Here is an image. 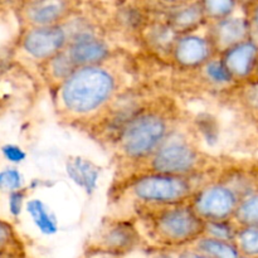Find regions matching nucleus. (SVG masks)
I'll use <instances>...</instances> for the list:
<instances>
[{"mask_svg": "<svg viewBox=\"0 0 258 258\" xmlns=\"http://www.w3.org/2000/svg\"><path fill=\"white\" fill-rule=\"evenodd\" d=\"M241 101L247 110L258 112V81L247 83L241 92Z\"/></svg>", "mask_w": 258, "mask_h": 258, "instance_id": "nucleus-25", "label": "nucleus"}, {"mask_svg": "<svg viewBox=\"0 0 258 258\" xmlns=\"http://www.w3.org/2000/svg\"><path fill=\"white\" fill-rule=\"evenodd\" d=\"M222 60L234 81L247 80L253 76L258 60V45L247 39L222 53Z\"/></svg>", "mask_w": 258, "mask_h": 258, "instance_id": "nucleus-11", "label": "nucleus"}, {"mask_svg": "<svg viewBox=\"0 0 258 258\" xmlns=\"http://www.w3.org/2000/svg\"><path fill=\"white\" fill-rule=\"evenodd\" d=\"M202 4H203L206 18H209L213 22L231 17L236 8V3L229 2V0H208Z\"/></svg>", "mask_w": 258, "mask_h": 258, "instance_id": "nucleus-23", "label": "nucleus"}, {"mask_svg": "<svg viewBox=\"0 0 258 258\" xmlns=\"http://www.w3.org/2000/svg\"><path fill=\"white\" fill-rule=\"evenodd\" d=\"M24 191L18 190L13 191L9 196V209L10 213L14 217H18L20 213H22L23 208V201H24Z\"/></svg>", "mask_w": 258, "mask_h": 258, "instance_id": "nucleus-27", "label": "nucleus"}, {"mask_svg": "<svg viewBox=\"0 0 258 258\" xmlns=\"http://www.w3.org/2000/svg\"><path fill=\"white\" fill-rule=\"evenodd\" d=\"M113 256H115V254L108 253V252H101V256L98 258H115Z\"/></svg>", "mask_w": 258, "mask_h": 258, "instance_id": "nucleus-30", "label": "nucleus"}, {"mask_svg": "<svg viewBox=\"0 0 258 258\" xmlns=\"http://www.w3.org/2000/svg\"><path fill=\"white\" fill-rule=\"evenodd\" d=\"M112 73L100 66L81 67L62 83L60 101L75 115H87L102 107L115 93Z\"/></svg>", "mask_w": 258, "mask_h": 258, "instance_id": "nucleus-1", "label": "nucleus"}, {"mask_svg": "<svg viewBox=\"0 0 258 258\" xmlns=\"http://www.w3.org/2000/svg\"><path fill=\"white\" fill-rule=\"evenodd\" d=\"M70 7L67 2H30L24 7V18L32 28L59 25L67 17Z\"/></svg>", "mask_w": 258, "mask_h": 258, "instance_id": "nucleus-12", "label": "nucleus"}, {"mask_svg": "<svg viewBox=\"0 0 258 258\" xmlns=\"http://www.w3.org/2000/svg\"><path fill=\"white\" fill-rule=\"evenodd\" d=\"M66 169H67L68 176L77 185L85 188L88 194L92 193L96 184H97L98 176H100L98 168H96L91 161L81 158H76L68 161Z\"/></svg>", "mask_w": 258, "mask_h": 258, "instance_id": "nucleus-15", "label": "nucleus"}, {"mask_svg": "<svg viewBox=\"0 0 258 258\" xmlns=\"http://www.w3.org/2000/svg\"><path fill=\"white\" fill-rule=\"evenodd\" d=\"M70 37L62 25L30 28L22 39V47L32 58L49 60L67 48Z\"/></svg>", "mask_w": 258, "mask_h": 258, "instance_id": "nucleus-7", "label": "nucleus"}, {"mask_svg": "<svg viewBox=\"0 0 258 258\" xmlns=\"http://www.w3.org/2000/svg\"><path fill=\"white\" fill-rule=\"evenodd\" d=\"M251 27H254L258 30V5L253 9L251 15Z\"/></svg>", "mask_w": 258, "mask_h": 258, "instance_id": "nucleus-29", "label": "nucleus"}, {"mask_svg": "<svg viewBox=\"0 0 258 258\" xmlns=\"http://www.w3.org/2000/svg\"><path fill=\"white\" fill-rule=\"evenodd\" d=\"M68 57L77 68L98 66L108 55V47L92 33L81 32L72 37L66 48Z\"/></svg>", "mask_w": 258, "mask_h": 258, "instance_id": "nucleus-9", "label": "nucleus"}, {"mask_svg": "<svg viewBox=\"0 0 258 258\" xmlns=\"http://www.w3.org/2000/svg\"><path fill=\"white\" fill-rule=\"evenodd\" d=\"M197 251L209 258H241L236 242L221 241L203 236L197 241Z\"/></svg>", "mask_w": 258, "mask_h": 258, "instance_id": "nucleus-16", "label": "nucleus"}, {"mask_svg": "<svg viewBox=\"0 0 258 258\" xmlns=\"http://www.w3.org/2000/svg\"><path fill=\"white\" fill-rule=\"evenodd\" d=\"M253 76L256 77V81H258V60H257V64H256V68H254V72H253Z\"/></svg>", "mask_w": 258, "mask_h": 258, "instance_id": "nucleus-31", "label": "nucleus"}, {"mask_svg": "<svg viewBox=\"0 0 258 258\" xmlns=\"http://www.w3.org/2000/svg\"><path fill=\"white\" fill-rule=\"evenodd\" d=\"M3 154H4L5 158L9 161L14 164L22 163L25 159V153L20 148L15 145H10V144H7V145L3 146Z\"/></svg>", "mask_w": 258, "mask_h": 258, "instance_id": "nucleus-26", "label": "nucleus"}, {"mask_svg": "<svg viewBox=\"0 0 258 258\" xmlns=\"http://www.w3.org/2000/svg\"><path fill=\"white\" fill-rule=\"evenodd\" d=\"M216 48L211 39L198 34H181L171 49L174 60L183 67H199L213 58Z\"/></svg>", "mask_w": 258, "mask_h": 258, "instance_id": "nucleus-8", "label": "nucleus"}, {"mask_svg": "<svg viewBox=\"0 0 258 258\" xmlns=\"http://www.w3.org/2000/svg\"><path fill=\"white\" fill-rule=\"evenodd\" d=\"M139 233L133 224L126 222H118L106 229L100 239V247L102 252L117 253L126 252L138 244Z\"/></svg>", "mask_w": 258, "mask_h": 258, "instance_id": "nucleus-13", "label": "nucleus"}, {"mask_svg": "<svg viewBox=\"0 0 258 258\" xmlns=\"http://www.w3.org/2000/svg\"><path fill=\"white\" fill-rule=\"evenodd\" d=\"M239 252L248 257L258 256V227H241L236 237Z\"/></svg>", "mask_w": 258, "mask_h": 258, "instance_id": "nucleus-20", "label": "nucleus"}, {"mask_svg": "<svg viewBox=\"0 0 258 258\" xmlns=\"http://www.w3.org/2000/svg\"><path fill=\"white\" fill-rule=\"evenodd\" d=\"M168 123L161 115L145 112L134 117L123 128L121 146L125 155L131 159L153 156L165 143Z\"/></svg>", "mask_w": 258, "mask_h": 258, "instance_id": "nucleus-3", "label": "nucleus"}, {"mask_svg": "<svg viewBox=\"0 0 258 258\" xmlns=\"http://www.w3.org/2000/svg\"><path fill=\"white\" fill-rule=\"evenodd\" d=\"M23 185V176L15 169H7L0 174V186L3 190H8L10 193L18 191Z\"/></svg>", "mask_w": 258, "mask_h": 258, "instance_id": "nucleus-24", "label": "nucleus"}, {"mask_svg": "<svg viewBox=\"0 0 258 258\" xmlns=\"http://www.w3.org/2000/svg\"><path fill=\"white\" fill-rule=\"evenodd\" d=\"M27 211L29 216L32 217L33 222L37 226V228L42 232L43 234H54L57 232V222L50 216L48 212L47 207L44 206L42 201L39 199H32L27 203Z\"/></svg>", "mask_w": 258, "mask_h": 258, "instance_id": "nucleus-17", "label": "nucleus"}, {"mask_svg": "<svg viewBox=\"0 0 258 258\" xmlns=\"http://www.w3.org/2000/svg\"><path fill=\"white\" fill-rule=\"evenodd\" d=\"M131 189L140 202L163 207L185 201L190 197L193 186L186 176L151 173L136 179Z\"/></svg>", "mask_w": 258, "mask_h": 258, "instance_id": "nucleus-4", "label": "nucleus"}, {"mask_svg": "<svg viewBox=\"0 0 258 258\" xmlns=\"http://www.w3.org/2000/svg\"><path fill=\"white\" fill-rule=\"evenodd\" d=\"M155 258H171V257L168 256V254H159V256L155 257Z\"/></svg>", "mask_w": 258, "mask_h": 258, "instance_id": "nucleus-32", "label": "nucleus"}, {"mask_svg": "<svg viewBox=\"0 0 258 258\" xmlns=\"http://www.w3.org/2000/svg\"><path fill=\"white\" fill-rule=\"evenodd\" d=\"M203 19H207L203 4L194 3V4H186L178 9H174L169 15V25L175 32L188 34L190 30L198 27L203 22Z\"/></svg>", "mask_w": 258, "mask_h": 258, "instance_id": "nucleus-14", "label": "nucleus"}, {"mask_svg": "<svg viewBox=\"0 0 258 258\" xmlns=\"http://www.w3.org/2000/svg\"><path fill=\"white\" fill-rule=\"evenodd\" d=\"M241 202L229 184L217 183L199 190L190 206L204 222H221L234 218Z\"/></svg>", "mask_w": 258, "mask_h": 258, "instance_id": "nucleus-5", "label": "nucleus"}, {"mask_svg": "<svg viewBox=\"0 0 258 258\" xmlns=\"http://www.w3.org/2000/svg\"><path fill=\"white\" fill-rule=\"evenodd\" d=\"M234 219L242 227H258V191L241 202Z\"/></svg>", "mask_w": 258, "mask_h": 258, "instance_id": "nucleus-18", "label": "nucleus"}, {"mask_svg": "<svg viewBox=\"0 0 258 258\" xmlns=\"http://www.w3.org/2000/svg\"><path fill=\"white\" fill-rule=\"evenodd\" d=\"M156 237L168 243H186L198 241L206 232V222L191 206H163L151 219Z\"/></svg>", "mask_w": 258, "mask_h": 258, "instance_id": "nucleus-2", "label": "nucleus"}, {"mask_svg": "<svg viewBox=\"0 0 258 258\" xmlns=\"http://www.w3.org/2000/svg\"><path fill=\"white\" fill-rule=\"evenodd\" d=\"M178 258H209L208 256H206V254L201 253V252L198 251H185L183 252V253H180L178 256Z\"/></svg>", "mask_w": 258, "mask_h": 258, "instance_id": "nucleus-28", "label": "nucleus"}, {"mask_svg": "<svg viewBox=\"0 0 258 258\" xmlns=\"http://www.w3.org/2000/svg\"><path fill=\"white\" fill-rule=\"evenodd\" d=\"M244 258H247V257H244Z\"/></svg>", "mask_w": 258, "mask_h": 258, "instance_id": "nucleus-33", "label": "nucleus"}, {"mask_svg": "<svg viewBox=\"0 0 258 258\" xmlns=\"http://www.w3.org/2000/svg\"><path fill=\"white\" fill-rule=\"evenodd\" d=\"M251 28V23L244 18L228 17L213 23L209 39L213 43L216 52L224 53L234 45L249 39Z\"/></svg>", "mask_w": 258, "mask_h": 258, "instance_id": "nucleus-10", "label": "nucleus"}, {"mask_svg": "<svg viewBox=\"0 0 258 258\" xmlns=\"http://www.w3.org/2000/svg\"><path fill=\"white\" fill-rule=\"evenodd\" d=\"M199 164L198 151L185 141H165L151 156L153 173L165 175L186 176L193 173Z\"/></svg>", "mask_w": 258, "mask_h": 258, "instance_id": "nucleus-6", "label": "nucleus"}, {"mask_svg": "<svg viewBox=\"0 0 258 258\" xmlns=\"http://www.w3.org/2000/svg\"><path fill=\"white\" fill-rule=\"evenodd\" d=\"M204 73L207 78L216 85H229L234 81L222 58H212L208 63L204 64Z\"/></svg>", "mask_w": 258, "mask_h": 258, "instance_id": "nucleus-22", "label": "nucleus"}, {"mask_svg": "<svg viewBox=\"0 0 258 258\" xmlns=\"http://www.w3.org/2000/svg\"><path fill=\"white\" fill-rule=\"evenodd\" d=\"M48 70H49L50 76L54 78L55 81H60V82H64L67 81L73 73L76 72V70H78L73 62L71 60V58L68 57L66 49L63 52H60L59 54H57L55 57H53L52 59L48 60Z\"/></svg>", "mask_w": 258, "mask_h": 258, "instance_id": "nucleus-19", "label": "nucleus"}, {"mask_svg": "<svg viewBox=\"0 0 258 258\" xmlns=\"http://www.w3.org/2000/svg\"><path fill=\"white\" fill-rule=\"evenodd\" d=\"M238 229L236 224L231 221L221 222H206V232L204 236L212 237V238L221 239L227 242H236Z\"/></svg>", "mask_w": 258, "mask_h": 258, "instance_id": "nucleus-21", "label": "nucleus"}]
</instances>
